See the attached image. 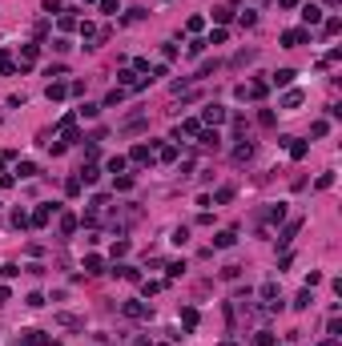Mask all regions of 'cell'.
Listing matches in <instances>:
<instances>
[{
  "mask_svg": "<svg viewBox=\"0 0 342 346\" xmlns=\"http://www.w3.org/2000/svg\"><path fill=\"white\" fill-rule=\"evenodd\" d=\"M226 121V105H205L201 109V125H222Z\"/></svg>",
  "mask_w": 342,
  "mask_h": 346,
  "instance_id": "cell-1",
  "label": "cell"
},
{
  "mask_svg": "<svg viewBox=\"0 0 342 346\" xmlns=\"http://www.w3.org/2000/svg\"><path fill=\"white\" fill-rule=\"evenodd\" d=\"M306 41H310L306 28H290V33H282V45H286V49H298V45H306Z\"/></svg>",
  "mask_w": 342,
  "mask_h": 346,
  "instance_id": "cell-2",
  "label": "cell"
},
{
  "mask_svg": "<svg viewBox=\"0 0 342 346\" xmlns=\"http://www.w3.org/2000/svg\"><path fill=\"white\" fill-rule=\"evenodd\" d=\"M52 213H56V205H41L33 217H28V226H37V230H41V226H49V217H52Z\"/></svg>",
  "mask_w": 342,
  "mask_h": 346,
  "instance_id": "cell-3",
  "label": "cell"
},
{
  "mask_svg": "<svg viewBox=\"0 0 342 346\" xmlns=\"http://www.w3.org/2000/svg\"><path fill=\"white\" fill-rule=\"evenodd\" d=\"M129 157H133L137 165H149V161H153V149H149V145H133V153H129Z\"/></svg>",
  "mask_w": 342,
  "mask_h": 346,
  "instance_id": "cell-4",
  "label": "cell"
},
{
  "mask_svg": "<svg viewBox=\"0 0 342 346\" xmlns=\"http://www.w3.org/2000/svg\"><path fill=\"white\" fill-rule=\"evenodd\" d=\"M234 242H238V230H222V234L213 238V246H217V249H230Z\"/></svg>",
  "mask_w": 342,
  "mask_h": 346,
  "instance_id": "cell-5",
  "label": "cell"
},
{
  "mask_svg": "<svg viewBox=\"0 0 342 346\" xmlns=\"http://www.w3.org/2000/svg\"><path fill=\"white\" fill-rule=\"evenodd\" d=\"M217 141H222V137H217V129L209 133V129H197V145H205V149H217Z\"/></svg>",
  "mask_w": 342,
  "mask_h": 346,
  "instance_id": "cell-6",
  "label": "cell"
},
{
  "mask_svg": "<svg viewBox=\"0 0 342 346\" xmlns=\"http://www.w3.org/2000/svg\"><path fill=\"white\" fill-rule=\"evenodd\" d=\"M302 20H306V24H322V8H318V4H306V8H302Z\"/></svg>",
  "mask_w": 342,
  "mask_h": 346,
  "instance_id": "cell-7",
  "label": "cell"
},
{
  "mask_svg": "<svg viewBox=\"0 0 342 346\" xmlns=\"http://www.w3.org/2000/svg\"><path fill=\"white\" fill-rule=\"evenodd\" d=\"M125 314L129 318H149V306L145 302H125Z\"/></svg>",
  "mask_w": 342,
  "mask_h": 346,
  "instance_id": "cell-8",
  "label": "cell"
},
{
  "mask_svg": "<svg viewBox=\"0 0 342 346\" xmlns=\"http://www.w3.org/2000/svg\"><path fill=\"white\" fill-rule=\"evenodd\" d=\"M65 97H69V85L52 81V85H49V101H65Z\"/></svg>",
  "mask_w": 342,
  "mask_h": 346,
  "instance_id": "cell-9",
  "label": "cell"
},
{
  "mask_svg": "<svg viewBox=\"0 0 342 346\" xmlns=\"http://www.w3.org/2000/svg\"><path fill=\"white\" fill-rule=\"evenodd\" d=\"M85 274H105V262H101L97 254H89V258H85Z\"/></svg>",
  "mask_w": 342,
  "mask_h": 346,
  "instance_id": "cell-10",
  "label": "cell"
},
{
  "mask_svg": "<svg viewBox=\"0 0 342 346\" xmlns=\"http://www.w3.org/2000/svg\"><path fill=\"white\" fill-rule=\"evenodd\" d=\"M117 81H121V85H125V89H141V81H137V73H129V69H121V73H117Z\"/></svg>",
  "mask_w": 342,
  "mask_h": 346,
  "instance_id": "cell-11",
  "label": "cell"
},
{
  "mask_svg": "<svg viewBox=\"0 0 342 346\" xmlns=\"http://www.w3.org/2000/svg\"><path fill=\"white\" fill-rule=\"evenodd\" d=\"M97 177H101V169H97V165H85L77 181H81V185H93V181H97Z\"/></svg>",
  "mask_w": 342,
  "mask_h": 346,
  "instance_id": "cell-12",
  "label": "cell"
},
{
  "mask_svg": "<svg viewBox=\"0 0 342 346\" xmlns=\"http://www.w3.org/2000/svg\"><path fill=\"white\" fill-rule=\"evenodd\" d=\"M181 326H185V330H194V326H197V310H194V306H185V310H181Z\"/></svg>",
  "mask_w": 342,
  "mask_h": 346,
  "instance_id": "cell-13",
  "label": "cell"
},
{
  "mask_svg": "<svg viewBox=\"0 0 342 346\" xmlns=\"http://www.w3.org/2000/svg\"><path fill=\"white\" fill-rule=\"evenodd\" d=\"M125 165H129V161H125V157L117 153V157H109V165H105V169H109V173L117 177V173H125Z\"/></svg>",
  "mask_w": 342,
  "mask_h": 346,
  "instance_id": "cell-14",
  "label": "cell"
},
{
  "mask_svg": "<svg viewBox=\"0 0 342 346\" xmlns=\"http://www.w3.org/2000/svg\"><path fill=\"white\" fill-rule=\"evenodd\" d=\"M282 105H286V109H298V105H302V89H290L286 97H282Z\"/></svg>",
  "mask_w": 342,
  "mask_h": 346,
  "instance_id": "cell-15",
  "label": "cell"
},
{
  "mask_svg": "<svg viewBox=\"0 0 342 346\" xmlns=\"http://www.w3.org/2000/svg\"><path fill=\"white\" fill-rule=\"evenodd\" d=\"M306 149H310L306 141H294V137H290V157H294V161H302V157H306Z\"/></svg>",
  "mask_w": 342,
  "mask_h": 346,
  "instance_id": "cell-16",
  "label": "cell"
},
{
  "mask_svg": "<svg viewBox=\"0 0 342 346\" xmlns=\"http://www.w3.org/2000/svg\"><path fill=\"white\" fill-rule=\"evenodd\" d=\"M294 77H298L294 69H278V73H274V85H290Z\"/></svg>",
  "mask_w": 342,
  "mask_h": 346,
  "instance_id": "cell-17",
  "label": "cell"
},
{
  "mask_svg": "<svg viewBox=\"0 0 342 346\" xmlns=\"http://www.w3.org/2000/svg\"><path fill=\"white\" fill-rule=\"evenodd\" d=\"M250 157H254V145H238L234 149V161H250Z\"/></svg>",
  "mask_w": 342,
  "mask_h": 346,
  "instance_id": "cell-18",
  "label": "cell"
},
{
  "mask_svg": "<svg viewBox=\"0 0 342 346\" xmlns=\"http://www.w3.org/2000/svg\"><path fill=\"white\" fill-rule=\"evenodd\" d=\"M298 230H302V222H290V226H286V230H282V238H278V242H282V246H286V242H290V238H294V234H298Z\"/></svg>",
  "mask_w": 342,
  "mask_h": 346,
  "instance_id": "cell-19",
  "label": "cell"
},
{
  "mask_svg": "<svg viewBox=\"0 0 342 346\" xmlns=\"http://www.w3.org/2000/svg\"><path fill=\"white\" fill-rule=\"evenodd\" d=\"M73 230H77V217L65 213V217H60V234H73Z\"/></svg>",
  "mask_w": 342,
  "mask_h": 346,
  "instance_id": "cell-20",
  "label": "cell"
},
{
  "mask_svg": "<svg viewBox=\"0 0 342 346\" xmlns=\"http://www.w3.org/2000/svg\"><path fill=\"white\" fill-rule=\"evenodd\" d=\"M16 173H20V177H37V165H33V161H20Z\"/></svg>",
  "mask_w": 342,
  "mask_h": 346,
  "instance_id": "cell-21",
  "label": "cell"
},
{
  "mask_svg": "<svg viewBox=\"0 0 342 346\" xmlns=\"http://www.w3.org/2000/svg\"><path fill=\"white\" fill-rule=\"evenodd\" d=\"M230 16H234V8H230V4H222V8H213V20H222V24H226Z\"/></svg>",
  "mask_w": 342,
  "mask_h": 346,
  "instance_id": "cell-22",
  "label": "cell"
},
{
  "mask_svg": "<svg viewBox=\"0 0 342 346\" xmlns=\"http://www.w3.org/2000/svg\"><path fill=\"white\" fill-rule=\"evenodd\" d=\"M262 298H266V302H278V286H274V282H266V286H262Z\"/></svg>",
  "mask_w": 342,
  "mask_h": 346,
  "instance_id": "cell-23",
  "label": "cell"
},
{
  "mask_svg": "<svg viewBox=\"0 0 342 346\" xmlns=\"http://www.w3.org/2000/svg\"><path fill=\"white\" fill-rule=\"evenodd\" d=\"M310 302H314V298H310V286H306V290H302V294H298V302H294V310H306V306H310Z\"/></svg>",
  "mask_w": 342,
  "mask_h": 346,
  "instance_id": "cell-24",
  "label": "cell"
},
{
  "mask_svg": "<svg viewBox=\"0 0 342 346\" xmlns=\"http://www.w3.org/2000/svg\"><path fill=\"white\" fill-rule=\"evenodd\" d=\"M254 346H274V334H270V330H258V338H254Z\"/></svg>",
  "mask_w": 342,
  "mask_h": 346,
  "instance_id": "cell-25",
  "label": "cell"
},
{
  "mask_svg": "<svg viewBox=\"0 0 342 346\" xmlns=\"http://www.w3.org/2000/svg\"><path fill=\"white\" fill-rule=\"evenodd\" d=\"M20 56H24V65H33V60H37V45H24Z\"/></svg>",
  "mask_w": 342,
  "mask_h": 346,
  "instance_id": "cell-26",
  "label": "cell"
},
{
  "mask_svg": "<svg viewBox=\"0 0 342 346\" xmlns=\"http://www.w3.org/2000/svg\"><path fill=\"white\" fill-rule=\"evenodd\" d=\"M121 97H125V93H121V89H113V93H109V97H105V109H113V105H121Z\"/></svg>",
  "mask_w": 342,
  "mask_h": 346,
  "instance_id": "cell-27",
  "label": "cell"
},
{
  "mask_svg": "<svg viewBox=\"0 0 342 346\" xmlns=\"http://www.w3.org/2000/svg\"><path fill=\"white\" fill-rule=\"evenodd\" d=\"M338 28H342V20H338V16H330V20H326V37H338Z\"/></svg>",
  "mask_w": 342,
  "mask_h": 346,
  "instance_id": "cell-28",
  "label": "cell"
},
{
  "mask_svg": "<svg viewBox=\"0 0 342 346\" xmlns=\"http://www.w3.org/2000/svg\"><path fill=\"white\" fill-rule=\"evenodd\" d=\"M157 157H161V161H173L177 149H173V145H161V149H157Z\"/></svg>",
  "mask_w": 342,
  "mask_h": 346,
  "instance_id": "cell-29",
  "label": "cell"
},
{
  "mask_svg": "<svg viewBox=\"0 0 342 346\" xmlns=\"http://www.w3.org/2000/svg\"><path fill=\"white\" fill-rule=\"evenodd\" d=\"M222 41H226V28H213V33H209V41H205V45H222Z\"/></svg>",
  "mask_w": 342,
  "mask_h": 346,
  "instance_id": "cell-30",
  "label": "cell"
},
{
  "mask_svg": "<svg viewBox=\"0 0 342 346\" xmlns=\"http://www.w3.org/2000/svg\"><path fill=\"white\" fill-rule=\"evenodd\" d=\"M238 274H242V266H226V270H222V278H226V282H234Z\"/></svg>",
  "mask_w": 342,
  "mask_h": 346,
  "instance_id": "cell-31",
  "label": "cell"
},
{
  "mask_svg": "<svg viewBox=\"0 0 342 346\" xmlns=\"http://www.w3.org/2000/svg\"><path fill=\"white\" fill-rule=\"evenodd\" d=\"M20 274V266H0V278H16Z\"/></svg>",
  "mask_w": 342,
  "mask_h": 346,
  "instance_id": "cell-32",
  "label": "cell"
},
{
  "mask_svg": "<svg viewBox=\"0 0 342 346\" xmlns=\"http://www.w3.org/2000/svg\"><path fill=\"white\" fill-rule=\"evenodd\" d=\"M45 12L52 16V12H60V0H45Z\"/></svg>",
  "mask_w": 342,
  "mask_h": 346,
  "instance_id": "cell-33",
  "label": "cell"
},
{
  "mask_svg": "<svg viewBox=\"0 0 342 346\" xmlns=\"http://www.w3.org/2000/svg\"><path fill=\"white\" fill-rule=\"evenodd\" d=\"M121 4H117V0H101V12H117Z\"/></svg>",
  "mask_w": 342,
  "mask_h": 346,
  "instance_id": "cell-34",
  "label": "cell"
},
{
  "mask_svg": "<svg viewBox=\"0 0 342 346\" xmlns=\"http://www.w3.org/2000/svg\"><path fill=\"white\" fill-rule=\"evenodd\" d=\"M4 302H8V290H4V286H0V306H4Z\"/></svg>",
  "mask_w": 342,
  "mask_h": 346,
  "instance_id": "cell-35",
  "label": "cell"
},
{
  "mask_svg": "<svg viewBox=\"0 0 342 346\" xmlns=\"http://www.w3.org/2000/svg\"><path fill=\"white\" fill-rule=\"evenodd\" d=\"M294 4H298V0H282V8H294Z\"/></svg>",
  "mask_w": 342,
  "mask_h": 346,
  "instance_id": "cell-36",
  "label": "cell"
},
{
  "mask_svg": "<svg viewBox=\"0 0 342 346\" xmlns=\"http://www.w3.org/2000/svg\"><path fill=\"white\" fill-rule=\"evenodd\" d=\"M89 4H101V0H89Z\"/></svg>",
  "mask_w": 342,
  "mask_h": 346,
  "instance_id": "cell-37",
  "label": "cell"
}]
</instances>
